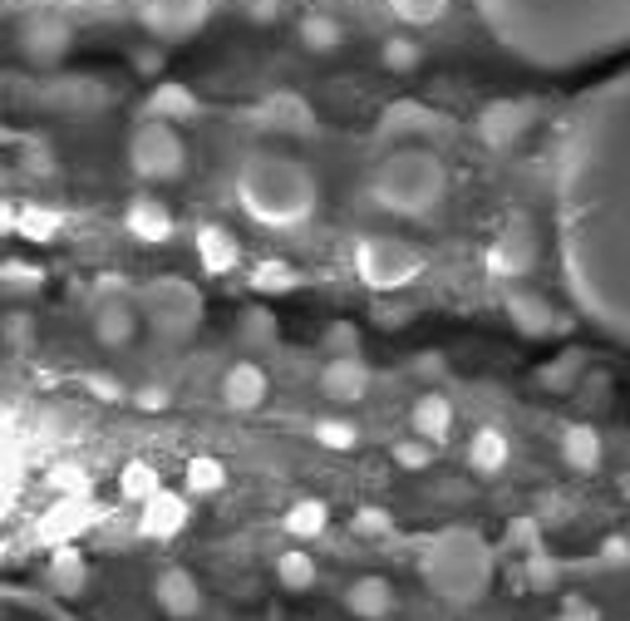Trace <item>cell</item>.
Wrapping results in <instances>:
<instances>
[{
	"instance_id": "6da1fadb",
	"label": "cell",
	"mask_w": 630,
	"mask_h": 621,
	"mask_svg": "<svg viewBox=\"0 0 630 621\" xmlns=\"http://www.w3.org/2000/svg\"><path fill=\"white\" fill-rule=\"evenodd\" d=\"M320 183L311 168L281 154H251L237 173V203L261 227H296L316 213Z\"/></svg>"
},
{
	"instance_id": "7a4b0ae2",
	"label": "cell",
	"mask_w": 630,
	"mask_h": 621,
	"mask_svg": "<svg viewBox=\"0 0 630 621\" xmlns=\"http://www.w3.org/2000/svg\"><path fill=\"white\" fill-rule=\"evenodd\" d=\"M370 193H374V203L390 207V213L419 217V213L444 203L448 173L428 148H400V154H390L370 173Z\"/></svg>"
},
{
	"instance_id": "3957f363",
	"label": "cell",
	"mask_w": 630,
	"mask_h": 621,
	"mask_svg": "<svg viewBox=\"0 0 630 621\" xmlns=\"http://www.w3.org/2000/svg\"><path fill=\"white\" fill-rule=\"evenodd\" d=\"M128 163H134V173L148 183L183 178V168H187L183 134L168 124V118H143L134 128V138H128Z\"/></svg>"
},
{
	"instance_id": "277c9868",
	"label": "cell",
	"mask_w": 630,
	"mask_h": 621,
	"mask_svg": "<svg viewBox=\"0 0 630 621\" xmlns=\"http://www.w3.org/2000/svg\"><path fill=\"white\" fill-rule=\"evenodd\" d=\"M355 271L364 287L374 291H400L424 271V252L404 237H364L355 252Z\"/></svg>"
},
{
	"instance_id": "5b68a950",
	"label": "cell",
	"mask_w": 630,
	"mask_h": 621,
	"mask_svg": "<svg viewBox=\"0 0 630 621\" xmlns=\"http://www.w3.org/2000/svg\"><path fill=\"white\" fill-rule=\"evenodd\" d=\"M74 45V25L64 15H30L25 25H20V50H25L30 64H40V70H54V64L70 54Z\"/></svg>"
},
{
	"instance_id": "8992f818",
	"label": "cell",
	"mask_w": 630,
	"mask_h": 621,
	"mask_svg": "<svg viewBox=\"0 0 630 621\" xmlns=\"http://www.w3.org/2000/svg\"><path fill=\"white\" fill-rule=\"evenodd\" d=\"M197 311H203V301H197V291L187 281H153L148 287V315L163 335H187Z\"/></svg>"
},
{
	"instance_id": "52a82bcc",
	"label": "cell",
	"mask_w": 630,
	"mask_h": 621,
	"mask_svg": "<svg viewBox=\"0 0 630 621\" xmlns=\"http://www.w3.org/2000/svg\"><path fill=\"white\" fill-rule=\"evenodd\" d=\"M527 124H533V104L527 100H493L478 114V138L488 148H513L527 134Z\"/></svg>"
},
{
	"instance_id": "ba28073f",
	"label": "cell",
	"mask_w": 630,
	"mask_h": 621,
	"mask_svg": "<svg viewBox=\"0 0 630 621\" xmlns=\"http://www.w3.org/2000/svg\"><path fill=\"white\" fill-rule=\"evenodd\" d=\"M187 514H193V508H187V494L158 488L148 504H138V532L143 538H153V542H168L187 528Z\"/></svg>"
},
{
	"instance_id": "9c48e42d",
	"label": "cell",
	"mask_w": 630,
	"mask_h": 621,
	"mask_svg": "<svg viewBox=\"0 0 630 621\" xmlns=\"http://www.w3.org/2000/svg\"><path fill=\"white\" fill-rule=\"evenodd\" d=\"M533 267H537V237L527 232L523 222L507 227V232L488 247V271H493V277L513 281V277H527Z\"/></svg>"
},
{
	"instance_id": "30bf717a",
	"label": "cell",
	"mask_w": 630,
	"mask_h": 621,
	"mask_svg": "<svg viewBox=\"0 0 630 621\" xmlns=\"http://www.w3.org/2000/svg\"><path fill=\"white\" fill-rule=\"evenodd\" d=\"M153 602L168 617L187 621L203 612V587H197V577L187 568H158V577H153Z\"/></svg>"
},
{
	"instance_id": "8fae6325",
	"label": "cell",
	"mask_w": 630,
	"mask_h": 621,
	"mask_svg": "<svg viewBox=\"0 0 630 621\" xmlns=\"http://www.w3.org/2000/svg\"><path fill=\"white\" fill-rule=\"evenodd\" d=\"M267 395H271V380H267V370H261L257 361L227 365V375H223V405L227 410L251 414V410L267 405Z\"/></svg>"
},
{
	"instance_id": "7c38bea8",
	"label": "cell",
	"mask_w": 630,
	"mask_h": 621,
	"mask_svg": "<svg viewBox=\"0 0 630 621\" xmlns=\"http://www.w3.org/2000/svg\"><path fill=\"white\" fill-rule=\"evenodd\" d=\"M320 390L335 405H355V400L370 395V365L360 355H330L326 370H320Z\"/></svg>"
},
{
	"instance_id": "4fadbf2b",
	"label": "cell",
	"mask_w": 630,
	"mask_h": 621,
	"mask_svg": "<svg viewBox=\"0 0 630 621\" xmlns=\"http://www.w3.org/2000/svg\"><path fill=\"white\" fill-rule=\"evenodd\" d=\"M197 25H203L197 0H148L143 6V30H153L158 40H187Z\"/></svg>"
},
{
	"instance_id": "5bb4252c",
	"label": "cell",
	"mask_w": 630,
	"mask_h": 621,
	"mask_svg": "<svg viewBox=\"0 0 630 621\" xmlns=\"http://www.w3.org/2000/svg\"><path fill=\"white\" fill-rule=\"evenodd\" d=\"M94 335H99V345H109V351H124V345H134V335H138V307H134V301H118V297L99 301V307H94Z\"/></svg>"
},
{
	"instance_id": "9a60e30c",
	"label": "cell",
	"mask_w": 630,
	"mask_h": 621,
	"mask_svg": "<svg viewBox=\"0 0 630 621\" xmlns=\"http://www.w3.org/2000/svg\"><path fill=\"white\" fill-rule=\"evenodd\" d=\"M394 587L384 582V577H355V582L345 587V607H350V617H360V621H384V617H394Z\"/></svg>"
},
{
	"instance_id": "2e32d148",
	"label": "cell",
	"mask_w": 630,
	"mask_h": 621,
	"mask_svg": "<svg viewBox=\"0 0 630 621\" xmlns=\"http://www.w3.org/2000/svg\"><path fill=\"white\" fill-rule=\"evenodd\" d=\"M124 227H128V237L158 247L173 237V213H168V203H158V198H134L124 213Z\"/></svg>"
},
{
	"instance_id": "e0dca14e",
	"label": "cell",
	"mask_w": 630,
	"mask_h": 621,
	"mask_svg": "<svg viewBox=\"0 0 630 621\" xmlns=\"http://www.w3.org/2000/svg\"><path fill=\"white\" fill-rule=\"evenodd\" d=\"M507 315L517 321V331L523 335H557L561 325V315H551V307L537 297V291H507Z\"/></svg>"
},
{
	"instance_id": "ac0fdd59",
	"label": "cell",
	"mask_w": 630,
	"mask_h": 621,
	"mask_svg": "<svg viewBox=\"0 0 630 621\" xmlns=\"http://www.w3.org/2000/svg\"><path fill=\"white\" fill-rule=\"evenodd\" d=\"M507 459H513V439H507L497 424L473 429V439H468V468L473 474H503Z\"/></svg>"
},
{
	"instance_id": "d6986e66",
	"label": "cell",
	"mask_w": 630,
	"mask_h": 621,
	"mask_svg": "<svg viewBox=\"0 0 630 621\" xmlns=\"http://www.w3.org/2000/svg\"><path fill=\"white\" fill-rule=\"evenodd\" d=\"M197 261H203L207 277H227V271L241 261V242L227 232V227L213 222V227H203V232H197Z\"/></svg>"
},
{
	"instance_id": "ffe728a7",
	"label": "cell",
	"mask_w": 630,
	"mask_h": 621,
	"mask_svg": "<svg viewBox=\"0 0 630 621\" xmlns=\"http://www.w3.org/2000/svg\"><path fill=\"white\" fill-rule=\"evenodd\" d=\"M45 577H50V587H54L60 597H80L84 582H90V562H84V552L74 548V542H60V548L50 552Z\"/></svg>"
},
{
	"instance_id": "44dd1931",
	"label": "cell",
	"mask_w": 630,
	"mask_h": 621,
	"mask_svg": "<svg viewBox=\"0 0 630 621\" xmlns=\"http://www.w3.org/2000/svg\"><path fill=\"white\" fill-rule=\"evenodd\" d=\"M143 108H148V118H168V124H178V118H193L203 104H197V94L187 90V84H178V80H158Z\"/></svg>"
},
{
	"instance_id": "7402d4cb",
	"label": "cell",
	"mask_w": 630,
	"mask_h": 621,
	"mask_svg": "<svg viewBox=\"0 0 630 621\" xmlns=\"http://www.w3.org/2000/svg\"><path fill=\"white\" fill-rule=\"evenodd\" d=\"M601 434L591 429V424H567L561 429V459H567L577 474H596L601 468Z\"/></svg>"
},
{
	"instance_id": "603a6c76",
	"label": "cell",
	"mask_w": 630,
	"mask_h": 621,
	"mask_svg": "<svg viewBox=\"0 0 630 621\" xmlns=\"http://www.w3.org/2000/svg\"><path fill=\"white\" fill-rule=\"evenodd\" d=\"M409 424H414V434L444 444L448 434H453V405H448L444 395H419L414 410H409Z\"/></svg>"
},
{
	"instance_id": "cb8c5ba5",
	"label": "cell",
	"mask_w": 630,
	"mask_h": 621,
	"mask_svg": "<svg viewBox=\"0 0 630 621\" xmlns=\"http://www.w3.org/2000/svg\"><path fill=\"white\" fill-rule=\"evenodd\" d=\"M281 528L291 532V538L311 542V538H320V532L330 528V504H326V498H296V504L286 508Z\"/></svg>"
},
{
	"instance_id": "d4e9b609",
	"label": "cell",
	"mask_w": 630,
	"mask_h": 621,
	"mask_svg": "<svg viewBox=\"0 0 630 621\" xmlns=\"http://www.w3.org/2000/svg\"><path fill=\"white\" fill-rule=\"evenodd\" d=\"M10 227H16L25 242H50V237L64 227V213H60V207H40V203L10 207Z\"/></svg>"
},
{
	"instance_id": "484cf974",
	"label": "cell",
	"mask_w": 630,
	"mask_h": 621,
	"mask_svg": "<svg viewBox=\"0 0 630 621\" xmlns=\"http://www.w3.org/2000/svg\"><path fill=\"white\" fill-rule=\"evenodd\" d=\"M261 124H276L281 134L306 138V134H311V108L296 100V94H276V100L261 104Z\"/></svg>"
},
{
	"instance_id": "4316f807",
	"label": "cell",
	"mask_w": 630,
	"mask_h": 621,
	"mask_svg": "<svg viewBox=\"0 0 630 621\" xmlns=\"http://www.w3.org/2000/svg\"><path fill=\"white\" fill-rule=\"evenodd\" d=\"M316 558L306 548H286V552H276V582L286 587V592H311L316 587Z\"/></svg>"
},
{
	"instance_id": "83f0119b",
	"label": "cell",
	"mask_w": 630,
	"mask_h": 621,
	"mask_svg": "<svg viewBox=\"0 0 630 621\" xmlns=\"http://www.w3.org/2000/svg\"><path fill=\"white\" fill-rule=\"evenodd\" d=\"M183 484H187V494L193 498L223 494L227 488V464L213 459V454H197V459H187V468H183Z\"/></svg>"
},
{
	"instance_id": "f1b7e54d",
	"label": "cell",
	"mask_w": 630,
	"mask_h": 621,
	"mask_svg": "<svg viewBox=\"0 0 630 621\" xmlns=\"http://www.w3.org/2000/svg\"><path fill=\"white\" fill-rule=\"evenodd\" d=\"M340 40H345V30H340V20H335V15H326V10H316V15H306V20H301V45L311 50V54L340 50Z\"/></svg>"
},
{
	"instance_id": "f546056e",
	"label": "cell",
	"mask_w": 630,
	"mask_h": 621,
	"mask_svg": "<svg viewBox=\"0 0 630 621\" xmlns=\"http://www.w3.org/2000/svg\"><path fill=\"white\" fill-rule=\"evenodd\" d=\"M158 488H163L158 468H153V464H143V459L124 464V474H118V494H124V498H134V504H148V498L158 494Z\"/></svg>"
},
{
	"instance_id": "4dcf8cb0",
	"label": "cell",
	"mask_w": 630,
	"mask_h": 621,
	"mask_svg": "<svg viewBox=\"0 0 630 621\" xmlns=\"http://www.w3.org/2000/svg\"><path fill=\"white\" fill-rule=\"evenodd\" d=\"M316 444L320 449H335V454H350L360 444V429L355 420H340V414H326V420H316Z\"/></svg>"
},
{
	"instance_id": "1f68e13d",
	"label": "cell",
	"mask_w": 630,
	"mask_h": 621,
	"mask_svg": "<svg viewBox=\"0 0 630 621\" xmlns=\"http://www.w3.org/2000/svg\"><path fill=\"white\" fill-rule=\"evenodd\" d=\"M380 64L390 74H414L419 64H424V50H419V40H409V35H390L380 50Z\"/></svg>"
},
{
	"instance_id": "d6a6232c",
	"label": "cell",
	"mask_w": 630,
	"mask_h": 621,
	"mask_svg": "<svg viewBox=\"0 0 630 621\" xmlns=\"http://www.w3.org/2000/svg\"><path fill=\"white\" fill-rule=\"evenodd\" d=\"M390 15L404 25H438L448 15V0H390Z\"/></svg>"
},
{
	"instance_id": "836d02e7",
	"label": "cell",
	"mask_w": 630,
	"mask_h": 621,
	"mask_svg": "<svg viewBox=\"0 0 630 621\" xmlns=\"http://www.w3.org/2000/svg\"><path fill=\"white\" fill-rule=\"evenodd\" d=\"M390 454H394V464H400V468L419 474V468H428V464L438 459V444H434V439H424V434H409V439H400Z\"/></svg>"
},
{
	"instance_id": "e575fe53",
	"label": "cell",
	"mask_w": 630,
	"mask_h": 621,
	"mask_svg": "<svg viewBox=\"0 0 630 621\" xmlns=\"http://www.w3.org/2000/svg\"><path fill=\"white\" fill-rule=\"evenodd\" d=\"M45 488H54V494H64V498H84L90 494V474H84L80 464H54L45 474Z\"/></svg>"
},
{
	"instance_id": "d590c367",
	"label": "cell",
	"mask_w": 630,
	"mask_h": 621,
	"mask_svg": "<svg viewBox=\"0 0 630 621\" xmlns=\"http://www.w3.org/2000/svg\"><path fill=\"white\" fill-rule=\"evenodd\" d=\"M296 281H301V277H296L291 261H261V267L251 271V287H257V291H291Z\"/></svg>"
},
{
	"instance_id": "8d00e7d4",
	"label": "cell",
	"mask_w": 630,
	"mask_h": 621,
	"mask_svg": "<svg viewBox=\"0 0 630 621\" xmlns=\"http://www.w3.org/2000/svg\"><path fill=\"white\" fill-rule=\"evenodd\" d=\"M527 582H533V592H551V587H557V562L541 548L527 552Z\"/></svg>"
},
{
	"instance_id": "74e56055",
	"label": "cell",
	"mask_w": 630,
	"mask_h": 621,
	"mask_svg": "<svg viewBox=\"0 0 630 621\" xmlns=\"http://www.w3.org/2000/svg\"><path fill=\"white\" fill-rule=\"evenodd\" d=\"M577 365H581V355H567V361H557V365H541V385L547 390H567L571 380H577Z\"/></svg>"
},
{
	"instance_id": "f35d334b",
	"label": "cell",
	"mask_w": 630,
	"mask_h": 621,
	"mask_svg": "<svg viewBox=\"0 0 630 621\" xmlns=\"http://www.w3.org/2000/svg\"><path fill=\"white\" fill-rule=\"evenodd\" d=\"M168 405H173L168 385H143V390H134V410L138 414H163Z\"/></svg>"
},
{
	"instance_id": "ab89813d",
	"label": "cell",
	"mask_w": 630,
	"mask_h": 621,
	"mask_svg": "<svg viewBox=\"0 0 630 621\" xmlns=\"http://www.w3.org/2000/svg\"><path fill=\"white\" fill-rule=\"evenodd\" d=\"M507 542H513L517 552H537L541 548V528H537L533 518H517L513 528H507Z\"/></svg>"
},
{
	"instance_id": "60d3db41",
	"label": "cell",
	"mask_w": 630,
	"mask_h": 621,
	"mask_svg": "<svg viewBox=\"0 0 630 621\" xmlns=\"http://www.w3.org/2000/svg\"><path fill=\"white\" fill-rule=\"evenodd\" d=\"M326 351L330 355H360V335H355V325H330V335H326Z\"/></svg>"
},
{
	"instance_id": "b9f144b4",
	"label": "cell",
	"mask_w": 630,
	"mask_h": 621,
	"mask_svg": "<svg viewBox=\"0 0 630 621\" xmlns=\"http://www.w3.org/2000/svg\"><path fill=\"white\" fill-rule=\"evenodd\" d=\"M390 528H394V518L384 508H360L355 514V532H364V538H384Z\"/></svg>"
},
{
	"instance_id": "7bdbcfd3",
	"label": "cell",
	"mask_w": 630,
	"mask_h": 621,
	"mask_svg": "<svg viewBox=\"0 0 630 621\" xmlns=\"http://www.w3.org/2000/svg\"><path fill=\"white\" fill-rule=\"evenodd\" d=\"M0 277H6V287H40V281H45V271L25 267V261H6V271H0Z\"/></svg>"
},
{
	"instance_id": "ee69618b",
	"label": "cell",
	"mask_w": 630,
	"mask_h": 621,
	"mask_svg": "<svg viewBox=\"0 0 630 621\" xmlns=\"http://www.w3.org/2000/svg\"><path fill=\"white\" fill-rule=\"evenodd\" d=\"M30 341V321H25V315H6V345H10V351H20V345H25Z\"/></svg>"
},
{
	"instance_id": "f6af8a7d",
	"label": "cell",
	"mask_w": 630,
	"mask_h": 621,
	"mask_svg": "<svg viewBox=\"0 0 630 621\" xmlns=\"http://www.w3.org/2000/svg\"><path fill=\"white\" fill-rule=\"evenodd\" d=\"M84 385H90L99 400H124V385H118V380H109V375H84Z\"/></svg>"
},
{
	"instance_id": "bcb514c9",
	"label": "cell",
	"mask_w": 630,
	"mask_h": 621,
	"mask_svg": "<svg viewBox=\"0 0 630 621\" xmlns=\"http://www.w3.org/2000/svg\"><path fill=\"white\" fill-rule=\"evenodd\" d=\"M557 621H601V612H596V607H586L581 597H571L567 607H561V617Z\"/></svg>"
},
{
	"instance_id": "7dc6e473",
	"label": "cell",
	"mask_w": 630,
	"mask_h": 621,
	"mask_svg": "<svg viewBox=\"0 0 630 621\" xmlns=\"http://www.w3.org/2000/svg\"><path fill=\"white\" fill-rule=\"evenodd\" d=\"M134 70L138 74H163V54L158 50H138L134 54Z\"/></svg>"
},
{
	"instance_id": "c3c4849f",
	"label": "cell",
	"mask_w": 630,
	"mask_h": 621,
	"mask_svg": "<svg viewBox=\"0 0 630 621\" xmlns=\"http://www.w3.org/2000/svg\"><path fill=\"white\" fill-rule=\"evenodd\" d=\"M621 558H630V542L611 538V542H606V562H621Z\"/></svg>"
},
{
	"instance_id": "681fc988",
	"label": "cell",
	"mask_w": 630,
	"mask_h": 621,
	"mask_svg": "<svg viewBox=\"0 0 630 621\" xmlns=\"http://www.w3.org/2000/svg\"><path fill=\"white\" fill-rule=\"evenodd\" d=\"M621 498H626V504H630V474L621 478Z\"/></svg>"
},
{
	"instance_id": "f907efd6",
	"label": "cell",
	"mask_w": 630,
	"mask_h": 621,
	"mask_svg": "<svg viewBox=\"0 0 630 621\" xmlns=\"http://www.w3.org/2000/svg\"><path fill=\"white\" fill-rule=\"evenodd\" d=\"M54 6H64V0H54Z\"/></svg>"
}]
</instances>
